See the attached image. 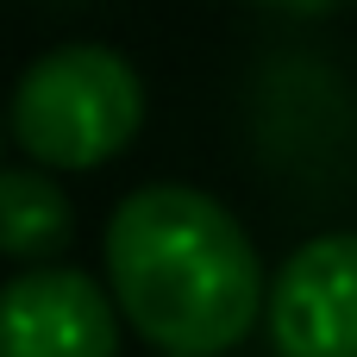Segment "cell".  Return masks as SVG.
<instances>
[{
  "label": "cell",
  "instance_id": "cell-1",
  "mask_svg": "<svg viewBox=\"0 0 357 357\" xmlns=\"http://www.w3.org/2000/svg\"><path fill=\"white\" fill-rule=\"evenodd\" d=\"M107 295L163 357H226L270 307L245 226L201 188H132L107 220Z\"/></svg>",
  "mask_w": 357,
  "mask_h": 357
},
{
  "label": "cell",
  "instance_id": "cell-2",
  "mask_svg": "<svg viewBox=\"0 0 357 357\" xmlns=\"http://www.w3.org/2000/svg\"><path fill=\"white\" fill-rule=\"evenodd\" d=\"M144 126V82L107 44L44 50L13 88V144L38 169H100Z\"/></svg>",
  "mask_w": 357,
  "mask_h": 357
},
{
  "label": "cell",
  "instance_id": "cell-3",
  "mask_svg": "<svg viewBox=\"0 0 357 357\" xmlns=\"http://www.w3.org/2000/svg\"><path fill=\"white\" fill-rule=\"evenodd\" d=\"M276 357H357V232L307 238L270 282Z\"/></svg>",
  "mask_w": 357,
  "mask_h": 357
},
{
  "label": "cell",
  "instance_id": "cell-4",
  "mask_svg": "<svg viewBox=\"0 0 357 357\" xmlns=\"http://www.w3.org/2000/svg\"><path fill=\"white\" fill-rule=\"evenodd\" d=\"M0 357H119V314L82 270H25L0 295Z\"/></svg>",
  "mask_w": 357,
  "mask_h": 357
},
{
  "label": "cell",
  "instance_id": "cell-5",
  "mask_svg": "<svg viewBox=\"0 0 357 357\" xmlns=\"http://www.w3.org/2000/svg\"><path fill=\"white\" fill-rule=\"evenodd\" d=\"M75 232L69 195L50 182V169H6L0 176V251L31 264V257H56Z\"/></svg>",
  "mask_w": 357,
  "mask_h": 357
},
{
  "label": "cell",
  "instance_id": "cell-6",
  "mask_svg": "<svg viewBox=\"0 0 357 357\" xmlns=\"http://www.w3.org/2000/svg\"><path fill=\"white\" fill-rule=\"evenodd\" d=\"M264 6H282V13H326L333 0H264Z\"/></svg>",
  "mask_w": 357,
  "mask_h": 357
}]
</instances>
